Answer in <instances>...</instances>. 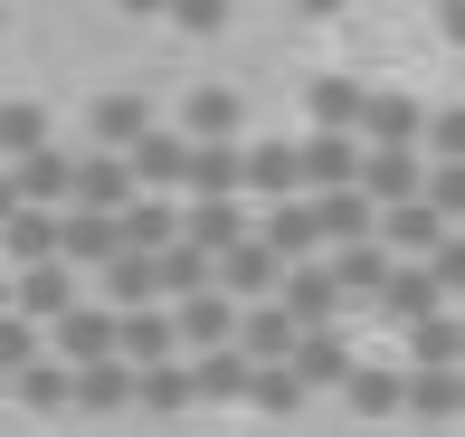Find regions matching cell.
<instances>
[{
	"label": "cell",
	"mask_w": 465,
	"mask_h": 437,
	"mask_svg": "<svg viewBox=\"0 0 465 437\" xmlns=\"http://www.w3.org/2000/svg\"><path fill=\"white\" fill-rule=\"evenodd\" d=\"M447 238H456V228L437 219L428 200H409V210H380V247H390L399 266H428V257H437V247H447Z\"/></svg>",
	"instance_id": "13"
},
{
	"label": "cell",
	"mask_w": 465,
	"mask_h": 437,
	"mask_svg": "<svg viewBox=\"0 0 465 437\" xmlns=\"http://www.w3.org/2000/svg\"><path fill=\"white\" fill-rule=\"evenodd\" d=\"M228 10H238V0H172V19H181L190 38H219V29H228Z\"/></svg>",
	"instance_id": "42"
},
{
	"label": "cell",
	"mask_w": 465,
	"mask_h": 437,
	"mask_svg": "<svg viewBox=\"0 0 465 437\" xmlns=\"http://www.w3.org/2000/svg\"><path fill=\"white\" fill-rule=\"evenodd\" d=\"M76 304H86V295H76V266H67V257H48V266H19V276H10V314H29L38 333H48V323H67Z\"/></svg>",
	"instance_id": "2"
},
{
	"label": "cell",
	"mask_w": 465,
	"mask_h": 437,
	"mask_svg": "<svg viewBox=\"0 0 465 437\" xmlns=\"http://www.w3.org/2000/svg\"><path fill=\"white\" fill-rule=\"evenodd\" d=\"M285 371H294V390H332V381H351L361 362H351V343H342V333H304Z\"/></svg>",
	"instance_id": "27"
},
{
	"label": "cell",
	"mask_w": 465,
	"mask_h": 437,
	"mask_svg": "<svg viewBox=\"0 0 465 437\" xmlns=\"http://www.w3.org/2000/svg\"><path fill=\"white\" fill-rule=\"evenodd\" d=\"M67 409L76 419H114V409H134V362H95L67 381Z\"/></svg>",
	"instance_id": "23"
},
{
	"label": "cell",
	"mask_w": 465,
	"mask_h": 437,
	"mask_svg": "<svg viewBox=\"0 0 465 437\" xmlns=\"http://www.w3.org/2000/svg\"><path fill=\"white\" fill-rule=\"evenodd\" d=\"M294 162H304V200L361 191V134H294Z\"/></svg>",
	"instance_id": "5"
},
{
	"label": "cell",
	"mask_w": 465,
	"mask_h": 437,
	"mask_svg": "<svg viewBox=\"0 0 465 437\" xmlns=\"http://www.w3.org/2000/svg\"><path fill=\"white\" fill-rule=\"evenodd\" d=\"M342 390H351V409H361V419H390V409H409V371H380V362H361Z\"/></svg>",
	"instance_id": "33"
},
{
	"label": "cell",
	"mask_w": 465,
	"mask_h": 437,
	"mask_svg": "<svg viewBox=\"0 0 465 437\" xmlns=\"http://www.w3.org/2000/svg\"><path fill=\"white\" fill-rule=\"evenodd\" d=\"M361 200H371V210L428 200V153H371V143H361Z\"/></svg>",
	"instance_id": "7"
},
{
	"label": "cell",
	"mask_w": 465,
	"mask_h": 437,
	"mask_svg": "<svg viewBox=\"0 0 465 437\" xmlns=\"http://www.w3.org/2000/svg\"><path fill=\"white\" fill-rule=\"evenodd\" d=\"M172 323H181V362H200V352H228L238 343V304L209 285V295H190V304H172Z\"/></svg>",
	"instance_id": "15"
},
{
	"label": "cell",
	"mask_w": 465,
	"mask_h": 437,
	"mask_svg": "<svg viewBox=\"0 0 465 437\" xmlns=\"http://www.w3.org/2000/svg\"><path fill=\"white\" fill-rule=\"evenodd\" d=\"M209 285H219V257H200L190 238H172V247L153 257V295H162V304H190V295H209Z\"/></svg>",
	"instance_id": "20"
},
{
	"label": "cell",
	"mask_w": 465,
	"mask_h": 437,
	"mask_svg": "<svg viewBox=\"0 0 465 437\" xmlns=\"http://www.w3.org/2000/svg\"><path fill=\"white\" fill-rule=\"evenodd\" d=\"M190 390H200V400H247V390H257V362H247L238 343L200 352V362H190Z\"/></svg>",
	"instance_id": "30"
},
{
	"label": "cell",
	"mask_w": 465,
	"mask_h": 437,
	"mask_svg": "<svg viewBox=\"0 0 465 437\" xmlns=\"http://www.w3.org/2000/svg\"><path fill=\"white\" fill-rule=\"evenodd\" d=\"M0 390H10V381H0Z\"/></svg>",
	"instance_id": "52"
},
{
	"label": "cell",
	"mask_w": 465,
	"mask_h": 437,
	"mask_svg": "<svg viewBox=\"0 0 465 437\" xmlns=\"http://www.w3.org/2000/svg\"><path fill=\"white\" fill-rule=\"evenodd\" d=\"M428 276H437V295H447V304L465 295V228H456V238H447V247L428 257Z\"/></svg>",
	"instance_id": "43"
},
{
	"label": "cell",
	"mask_w": 465,
	"mask_h": 437,
	"mask_svg": "<svg viewBox=\"0 0 465 437\" xmlns=\"http://www.w3.org/2000/svg\"><path fill=\"white\" fill-rule=\"evenodd\" d=\"M294 10H304V19H332V10H351V0H294Z\"/></svg>",
	"instance_id": "48"
},
{
	"label": "cell",
	"mask_w": 465,
	"mask_h": 437,
	"mask_svg": "<svg viewBox=\"0 0 465 437\" xmlns=\"http://www.w3.org/2000/svg\"><path fill=\"white\" fill-rule=\"evenodd\" d=\"M361 143L371 153H428V105H418V95H371L361 105Z\"/></svg>",
	"instance_id": "10"
},
{
	"label": "cell",
	"mask_w": 465,
	"mask_h": 437,
	"mask_svg": "<svg viewBox=\"0 0 465 437\" xmlns=\"http://www.w3.org/2000/svg\"><path fill=\"white\" fill-rule=\"evenodd\" d=\"M181 143H247V95L238 86H190V105L172 124Z\"/></svg>",
	"instance_id": "8"
},
{
	"label": "cell",
	"mask_w": 465,
	"mask_h": 437,
	"mask_svg": "<svg viewBox=\"0 0 465 437\" xmlns=\"http://www.w3.org/2000/svg\"><path fill=\"white\" fill-rule=\"evenodd\" d=\"M114 333H124V314H114V304H76L67 323H48V362H67V371L124 362V352H114Z\"/></svg>",
	"instance_id": "1"
},
{
	"label": "cell",
	"mask_w": 465,
	"mask_h": 437,
	"mask_svg": "<svg viewBox=\"0 0 465 437\" xmlns=\"http://www.w3.org/2000/svg\"><path fill=\"white\" fill-rule=\"evenodd\" d=\"M200 390H190V362H153V371H134V409L143 419H172V409H190Z\"/></svg>",
	"instance_id": "32"
},
{
	"label": "cell",
	"mask_w": 465,
	"mask_h": 437,
	"mask_svg": "<svg viewBox=\"0 0 465 437\" xmlns=\"http://www.w3.org/2000/svg\"><path fill=\"white\" fill-rule=\"evenodd\" d=\"M29 362H48V352H38V323L29 314H0V381H19Z\"/></svg>",
	"instance_id": "38"
},
{
	"label": "cell",
	"mask_w": 465,
	"mask_h": 437,
	"mask_svg": "<svg viewBox=\"0 0 465 437\" xmlns=\"http://www.w3.org/2000/svg\"><path fill=\"white\" fill-rule=\"evenodd\" d=\"M380 314L418 333L428 314H447V295H437V276H428V266H390V285H380Z\"/></svg>",
	"instance_id": "26"
},
{
	"label": "cell",
	"mask_w": 465,
	"mask_h": 437,
	"mask_svg": "<svg viewBox=\"0 0 465 437\" xmlns=\"http://www.w3.org/2000/svg\"><path fill=\"white\" fill-rule=\"evenodd\" d=\"M428 210L447 228H465V162H428Z\"/></svg>",
	"instance_id": "40"
},
{
	"label": "cell",
	"mask_w": 465,
	"mask_h": 437,
	"mask_svg": "<svg viewBox=\"0 0 465 437\" xmlns=\"http://www.w3.org/2000/svg\"><path fill=\"white\" fill-rule=\"evenodd\" d=\"M57 219H67V210H19L10 228H0V276H19V266H48V257H57Z\"/></svg>",
	"instance_id": "24"
},
{
	"label": "cell",
	"mask_w": 465,
	"mask_h": 437,
	"mask_svg": "<svg viewBox=\"0 0 465 437\" xmlns=\"http://www.w3.org/2000/svg\"><path fill=\"white\" fill-rule=\"evenodd\" d=\"M361 105H371V95L351 86V76H313V86H304V114H313V134H361Z\"/></svg>",
	"instance_id": "28"
},
{
	"label": "cell",
	"mask_w": 465,
	"mask_h": 437,
	"mask_svg": "<svg viewBox=\"0 0 465 437\" xmlns=\"http://www.w3.org/2000/svg\"><path fill=\"white\" fill-rule=\"evenodd\" d=\"M219 295L238 304V314H247V304H276V295H285V257H276L266 238H238V247L219 257Z\"/></svg>",
	"instance_id": "3"
},
{
	"label": "cell",
	"mask_w": 465,
	"mask_h": 437,
	"mask_svg": "<svg viewBox=\"0 0 465 437\" xmlns=\"http://www.w3.org/2000/svg\"><path fill=\"white\" fill-rule=\"evenodd\" d=\"M104 304H114V314H143V304H162V295H153V257H134V247H124V257L104 266Z\"/></svg>",
	"instance_id": "34"
},
{
	"label": "cell",
	"mask_w": 465,
	"mask_h": 437,
	"mask_svg": "<svg viewBox=\"0 0 465 437\" xmlns=\"http://www.w3.org/2000/svg\"><path fill=\"white\" fill-rule=\"evenodd\" d=\"M428 162H465V105H437L428 114Z\"/></svg>",
	"instance_id": "41"
},
{
	"label": "cell",
	"mask_w": 465,
	"mask_h": 437,
	"mask_svg": "<svg viewBox=\"0 0 465 437\" xmlns=\"http://www.w3.org/2000/svg\"><path fill=\"white\" fill-rule=\"evenodd\" d=\"M294 343H304V333H294L285 304H247V314H238V352H247L257 371H285V362H294Z\"/></svg>",
	"instance_id": "19"
},
{
	"label": "cell",
	"mask_w": 465,
	"mask_h": 437,
	"mask_svg": "<svg viewBox=\"0 0 465 437\" xmlns=\"http://www.w3.org/2000/svg\"><path fill=\"white\" fill-rule=\"evenodd\" d=\"M247 400H257V409H304V390H294V371H257Z\"/></svg>",
	"instance_id": "44"
},
{
	"label": "cell",
	"mask_w": 465,
	"mask_h": 437,
	"mask_svg": "<svg viewBox=\"0 0 465 437\" xmlns=\"http://www.w3.org/2000/svg\"><path fill=\"white\" fill-rule=\"evenodd\" d=\"M428 10H447V0H428Z\"/></svg>",
	"instance_id": "51"
},
{
	"label": "cell",
	"mask_w": 465,
	"mask_h": 437,
	"mask_svg": "<svg viewBox=\"0 0 465 437\" xmlns=\"http://www.w3.org/2000/svg\"><path fill=\"white\" fill-rule=\"evenodd\" d=\"M114 228H124V247H134V257H162V247L181 238V200H134Z\"/></svg>",
	"instance_id": "31"
},
{
	"label": "cell",
	"mask_w": 465,
	"mask_h": 437,
	"mask_svg": "<svg viewBox=\"0 0 465 437\" xmlns=\"http://www.w3.org/2000/svg\"><path fill=\"white\" fill-rule=\"evenodd\" d=\"M181 200H247V143H190V191Z\"/></svg>",
	"instance_id": "16"
},
{
	"label": "cell",
	"mask_w": 465,
	"mask_h": 437,
	"mask_svg": "<svg viewBox=\"0 0 465 437\" xmlns=\"http://www.w3.org/2000/svg\"><path fill=\"white\" fill-rule=\"evenodd\" d=\"M19 210H29V200H19V181H10V162H0V228H10Z\"/></svg>",
	"instance_id": "45"
},
{
	"label": "cell",
	"mask_w": 465,
	"mask_h": 437,
	"mask_svg": "<svg viewBox=\"0 0 465 437\" xmlns=\"http://www.w3.org/2000/svg\"><path fill=\"white\" fill-rule=\"evenodd\" d=\"M409 409L418 419H456L465 409V371H409Z\"/></svg>",
	"instance_id": "35"
},
{
	"label": "cell",
	"mask_w": 465,
	"mask_h": 437,
	"mask_svg": "<svg viewBox=\"0 0 465 437\" xmlns=\"http://www.w3.org/2000/svg\"><path fill=\"white\" fill-rule=\"evenodd\" d=\"M181 238L200 257H228L238 238H257V219H247V200H181Z\"/></svg>",
	"instance_id": "11"
},
{
	"label": "cell",
	"mask_w": 465,
	"mask_h": 437,
	"mask_svg": "<svg viewBox=\"0 0 465 437\" xmlns=\"http://www.w3.org/2000/svg\"><path fill=\"white\" fill-rule=\"evenodd\" d=\"M257 238L276 247L285 266H313V257H323V228H313V200H276V210L257 219Z\"/></svg>",
	"instance_id": "21"
},
{
	"label": "cell",
	"mask_w": 465,
	"mask_h": 437,
	"mask_svg": "<svg viewBox=\"0 0 465 437\" xmlns=\"http://www.w3.org/2000/svg\"><path fill=\"white\" fill-rule=\"evenodd\" d=\"M114 352H124V362H134V371H153V362H181V323L162 314V304H143V314H124Z\"/></svg>",
	"instance_id": "25"
},
{
	"label": "cell",
	"mask_w": 465,
	"mask_h": 437,
	"mask_svg": "<svg viewBox=\"0 0 465 437\" xmlns=\"http://www.w3.org/2000/svg\"><path fill=\"white\" fill-rule=\"evenodd\" d=\"M67 381H76L67 362H29V371L10 381V400H29V409H67Z\"/></svg>",
	"instance_id": "37"
},
{
	"label": "cell",
	"mask_w": 465,
	"mask_h": 437,
	"mask_svg": "<svg viewBox=\"0 0 465 437\" xmlns=\"http://www.w3.org/2000/svg\"><path fill=\"white\" fill-rule=\"evenodd\" d=\"M48 114L38 105H0V162H29V153H48Z\"/></svg>",
	"instance_id": "36"
},
{
	"label": "cell",
	"mask_w": 465,
	"mask_h": 437,
	"mask_svg": "<svg viewBox=\"0 0 465 437\" xmlns=\"http://www.w3.org/2000/svg\"><path fill=\"white\" fill-rule=\"evenodd\" d=\"M10 181H19L29 210H76V143H48V153L10 162Z\"/></svg>",
	"instance_id": "9"
},
{
	"label": "cell",
	"mask_w": 465,
	"mask_h": 437,
	"mask_svg": "<svg viewBox=\"0 0 465 437\" xmlns=\"http://www.w3.org/2000/svg\"><path fill=\"white\" fill-rule=\"evenodd\" d=\"M276 304L294 314V333H332L351 295H342V276H332V266L313 257V266H285V295H276Z\"/></svg>",
	"instance_id": "6"
},
{
	"label": "cell",
	"mask_w": 465,
	"mask_h": 437,
	"mask_svg": "<svg viewBox=\"0 0 465 437\" xmlns=\"http://www.w3.org/2000/svg\"><path fill=\"white\" fill-rule=\"evenodd\" d=\"M57 257H67L76 276H86V266L104 276V266L124 257V228H114V219H95V210H67V219H57Z\"/></svg>",
	"instance_id": "18"
},
{
	"label": "cell",
	"mask_w": 465,
	"mask_h": 437,
	"mask_svg": "<svg viewBox=\"0 0 465 437\" xmlns=\"http://www.w3.org/2000/svg\"><path fill=\"white\" fill-rule=\"evenodd\" d=\"M0 314H10V276H0Z\"/></svg>",
	"instance_id": "50"
},
{
	"label": "cell",
	"mask_w": 465,
	"mask_h": 437,
	"mask_svg": "<svg viewBox=\"0 0 465 437\" xmlns=\"http://www.w3.org/2000/svg\"><path fill=\"white\" fill-rule=\"evenodd\" d=\"M323 266L342 276V295H351V304H380V285H390V266H399V257H390V247L371 238V247H332Z\"/></svg>",
	"instance_id": "29"
},
{
	"label": "cell",
	"mask_w": 465,
	"mask_h": 437,
	"mask_svg": "<svg viewBox=\"0 0 465 437\" xmlns=\"http://www.w3.org/2000/svg\"><path fill=\"white\" fill-rule=\"evenodd\" d=\"M124 172H134L143 200H181V191H190V143L172 134V124H153V134L124 153Z\"/></svg>",
	"instance_id": "4"
},
{
	"label": "cell",
	"mask_w": 465,
	"mask_h": 437,
	"mask_svg": "<svg viewBox=\"0 0 465 437\" xmlns=\"http://www.w3.org/2000/svg\"><path fill=\"white\" fill-rule=\"evenodd\" d=\"M247 191L276 210V200H304V162H294V134H257L247 143Z\"/></svg>",
	"instance_id": "12"
},
{
	"label": "cell",
	"mask_w": 465,
	"mask_h": 437,
	"mask_svg": "<svg viewBox=\"0 0 465 437\" xmlns=\"http://www.w3.org/2000/svg\"><path fill=\"white\" fill-rule=\"evenodd\" d=\"M456 371H465V314H456Z\"/></svg>",
	"instance_id": "49"
},
{
	"label": "cell",
	"mask_w": 465,
	"mask_h": 437,
	"mask_svg": "<svg viewBox=\"0 0 465 437\" xmlns=\"http://www.w3.org/2000/svg\"><path fill=\"white\" fill-rule=\"evenodd\" d=\"M409 352H418V371H456V314H428L409 333Z\"/></svg>",
	"instance_id": "39"
},
{
	"label": "cell",
	"mask_w": 465,
	"mask_h": 437,
	"mask_svg": "<svg viewBox=\"0 0 465 437\" xmlns=\"http://www.w3.org/2000/svg\"><path fill=\"white\" fill-rule=\"evenodd\" d=\"M124 19H172V0H114Z\"/></svg>",
	"instance_id": "46"
},
{
	"label": "cell",
	"mask_w": 465,
	"mask_h": 437,
	"mask_svg": "<svg viewBox=\"0 0 465 437\" xmlns=\"http://www.w3.org/2000/svg\"><path fill=\"white\" fill-rule=\"evenodd\" d=\"M313 228H323V257H332V247H371L380 238V210L361 191H323V200H313Z\"/></svg>",
	"instance_id": "22"
},
{
	"label": "cell",
	"mask_w": 465,
	"mask_h": 437,
	"mask_svg": "<svg viewBox=\"0 0 465 437\" xmlns=\"http://www.w3.org/2000/svg\"><path fill=\"white\" fill-rule=\"evenodd\" d=\"M134 172H124V162L114 153H76V210H95V219H124V210H134Z\"/></svg>",
	"instance_id": "17"
},
{
	"label": "cell",
	"mask_w": 465,
	"mask_h": 437,
	"mask_svg": "<svg viewBox=\"0 0 465 437\" xmlns=\"http://www.w3.org/2000/svg\"><path fill=\"white\" fill-rule=\"evenodd\" d=\"M437 29H447L456 48H465V0H447V10H437Z\"/></svg>",
	"instance_id": "47"
},
{
	"label": "cell",
	"mask_w": 465,
	"mask_h": 437,
	"mask_svg": "<svg viewBox=\"0 0 465 437\" xmlns=\"http://www.w3.org/2000/svg\"><path fill=\"white\" fill-rule=\"evenodd\" d=\"M86 134H95V153H134L143 134H153V95H134V86H114V95H95V114H86Z\"/></svg>",
	"instance_id": "14"
}]
</instances>
